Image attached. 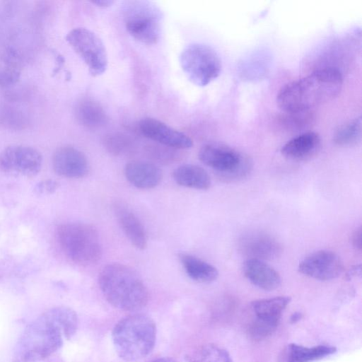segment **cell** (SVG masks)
Segmentation results:
<instances>
[{
    "mask_svg": "<svg viewBox=\"0 0 362 362\" xmlns=\"http://www.w3.org/2000/svg\"><path fill=\"white\" fill-rule=\"evenodd\" d=\"M124 175L134 187L148 189L156 187L162 180L161 170L148 161L134 160L125 165Z\"/></svg>",
    "mask_w": 362,
    "mask_h": 362,
    "instance_id": "e0dca14e",
    "label": "cell"
},
{
    "mask_svg": "<svg viewBox=\"0 0 362 362\" xmlns=\"http://www.w3.org/2000/svg\"><path fill=\"white\" fill-rule=\"evenodd\" d=\"M52 167L59 176L79 179L88 173L89 163L86 155L70 146L58 148L52 156Z\"/></svg>",
    "mask_w": 362,
    "mask_h": 362,
    "instance_id": "5bb4252c",
    "label": "cell"
},
{
    "mask_svg": "<svg viewBox=\"0 0 362 362\" xmlns=\"http://www.w3.org/2000/svg\"><path fill=\"white\" fill-rule=\"evenodd\" d=\"M351 241L354 247L358 250H361V228L359 227L353 233Z\"/></svg>",
    "mask_w": 362,
    "mask_h": 362,
    "instance_id": "4dcf8cb0",
    "label": "cell"
},
{
    "mask_svg": "<svg viewBox=\"0 0 362 362\" xmlns=\"http://www.w3.org/2000/svg\"><path fill=\"white\" fill-rule=\"evenodd\" d=\"M117 355L124 361L135 362L146 357L153 349L156 326L147 315L135 313L121 319L112 332Z\"/></svg>",
    "mask_w": 362,
    "mask_h": 362,
    "instance_id": "277c9868",
    "label": "cell"
},
{
    "mask_svg": "<svg viewBox=\"0 0 362 362\" xmlns=\"http://www.w3.org/2000/svg\"><path fill=\"white\" fill-rule=\"evenodd\" d=\"M93 4L100 8H106L110 6L114 1L112 0H96L90 1Z\"/></svg>",
    "mask_w": 362,
    "mask_h": 362,
    "instance_id": "d6a6232c",
    "label": "cell"
},
{
    "mask_svg": "<svg viewBox=\"0 0 362 362\" xmlns=\"http://www.w3.org/2000/svg\"><path fill=\"white\" fill-rule=\"evenodd\" d=\"M150 362H177V361L170 357H159V358H155V359L151 361Z\"/></svg>",
    "mask_w": 362,
    "mask_h": 362,
    "instance_id": "836d02e7",
    "label": "cell"
},
{
    "mask_svg": "<svg viewBox=\"0 0 362 362\" xmlns=\"http://www.w3.org/2000/svg\"><path fill=\"white\" fill-rule=\"evenodd\" d=\"M342 83L339 70L320 69L286 84L277 94L276 103L283 112L312 110L337 96Z\"/></svg>",
    "mask_w": 362,
    "mask_h": 362,
    "instance_id": "7a4b0ae2",
    "label": "cell"
},
{
    "mask_svg": "<svg viewBox=\"0 0 362 362\" xmlns=\"http://www.w3.org/2000/svg\"><path fill=\"white\" fill-rule=\"evenodd\" d=\"M291 300L289 296H276L252 301L250 306L254 319L248 328L250 337L262 339L272 334Z\"/></svg>",
    "mask_w": 362,
    "mask_h": 362,
    "instance_id": "30bf717a",
    "label": "cell"
},
{
    "mask_svg": "<svg viewBox=\"0 0 362 362\" xmlns=\"http://www.w3.org/2000/svg\"><path fill=\"white\" fill-rule=\"evenodd\" d=\"M361 136V118L358 117L341 125L334 132L333 141L340 146L356 144Z\"/></svg>",
    "mask_w": 362,
    "mask_h": 362,
    "instance_id": "cb8c5ba5",
    "label": "cell"
},
{
    "mask_svg": "<svg viewBox=\"0 0 362 362\" xmlns=\"http://www.w3.org/2000/svg\"><path fill=\"white\" fill-rule=\"evenodd\" d=\"M59 186V182L54 180H44L36 185L35 192L38 194H52L57 191Z\"/></svg>",
    "mask_w": 362,
    "mask_h": 362,
    "instance_id": "f546056e",
    "label": "cell"
},
{
    "mask_svg": "<svg viewBox=\"0 0 362 362\" xmlns=\"http://www.w3.org/2000/svg\"><path fill=\"white\" fill-rule=\"evenodd\" d=\"M172 175L175 182L182 187L200 190H206L211 187L209 175L197 165H182L173 170Z\"/></svg>",
    "mask_w": 362,
    "mask_h": 362,
    "instance_id": "7402d4cb",
    "label": "cell"
},
{
    "mask_svg": "<svg viewBox=\"0 0 362 362\" xmlns=\"http://www.w3.org/2000/svg\"><path fill=\"white\" fill-rule=\"evenodd\" d=\"M42 156L35 148L26 145H10L0 152V169L18 176L32 177L42 168Z\"/></svg>",
    "mask_w": 362,
    "mask_h": 362,
    "instance_id": "8fae6325",
    "label": "cell"
},
{
    "mask_svg": "<svg viewBox=\"0 0 362 362\" xmlns=\"http://www.w3.org/2000/svg\"><path fill=\"white\" fill-rule=\"evenodd\" d=\"M182 69L195 85L205 86L221 74V61L210 46L193 43L187 46L180 57Z\"/></svg>",
    "mask_w": 362,
    "mask_h": 362,
    "instance_id": "52a82bcc",
    "label": "cell"
},
{
    "mask_svg": "<svg viewBox=\"0 0 362 362\" xmlns=\"http://www.w3.org/2000/svg\"><path fill=\"white\" fill-rule=\"evenodd\" d=\"M245 276L255 286L264 290L274 291L281 284L278 272L263 260L247 259L243 266Z\"/></svg>",
    "mask_w": 362,
    "mask_h": 362,
    "instance_id": "ac0fdd59",
    "label": "cell"
},
{
    "mask_svg": "<svg viewBox=\"0 0 362 362\" xmlns=\"http://www.w3.org/2000/svg\"><path fill=\"white\" fill-rule=\"evenodd\" d=\"M300 317H301V314L298 313H296L291 317V320L292 322H297L298 320H300Z\"/></svg>",
    "mask_w": 362,
    "mask_h": 362,
    "instance_id": "e575fe53",
    "label": "cell"
},
{
    "mask_svg": "<svg viewBox=\"0 0 362 362\" xmlns=\"http://www.w3.org/2000/svg\"><path fill=\"white\" fill-rule=\"evenodd\" d=\"M240 250L252 259H273L281 252L280 243L272 236L262 232H250L240 240Z\"/></svg>",
    "mask_w": 362,
    "mask_h": 362,
    "instance_id": "9a60e30c",
    "label": "cell"
},
{
    "mask_svg": "<svg viewBox=\"0 0 362 362\" xmlns=\"http://www.w3.org/2000/svg\"><path fill=\"white\" fill-rule=\"evenodd\" d=\"M124 21L127 31L135 40L146 45H154L159 40L162 14L153 3L128 2L124 8Z\"/></svg>",
    "mask_w": 362,
    "mask_h": 362,
    "instance_id": "8992f818",
    "label": "cell"
},
{
    "mask_svg": "<svg viewBox=\"0 0 362 362\" xmlns=\"http://www.w3.org/2000/svg\"><path fill=\"white\" fill-rule=\"evenodd\" d=\"M75 116L78 122L90 129H97L104 127L108 120L103 106L92 98L80 100L75 107Z\"/></svg>",
    "mask_w": 362,
    "mask_h": 362,
    "instance_id": "44dd1931",
    "label": "cell"
},
{
    "mask_svg": "<svg viewBox=\"0 0 362 362\" xmlns=\"http://www.w3.org/2000/svg\"><path fill=\"white\" fill-rule=\"evenodd\" d=\"M189 362H233V360L225 349L209 344L197 349L190 357Z\"/></svg>",
    "mask_w": 362,
    "mask_h": 362,
    "instance_id": "d4e9b609",
    "label": "cell"
},
{
    "mask_svg": "<svg viewBox=\"0 0 362 362\" xmlns=\"http://www.w3.org/2000/svg\"><path fill=\"white\" fill-rule=\"evenodd\" d=\"M334 346L318 345L312 347L296 344L286 345L280 352L278 362H313L334 354Z\"/></svg>",
    "mask_w": 362,
    "mask_h": 362,
    "instance_id": "ffe728a7",
    "label": "cell"
},
{
    "mask_svg": "<svg viewBox=\"0 0 362 362\" xmlns=\"http://www.w3.org/2000/svg\"><path fill=\"white\" fill-rule=\"evenodd\" d=\"M56 238L63 253L76 264L91 265L101 258L103 249L99 233L89 223L60 224L56 229Z\"/></svg>",
    "mask_w": 362,
    "mask_h": 362,
    "instance_id": "5b68a950",
    "label": "cell"
},
{
    "mask_svg": "<svg viewBox=\"0 0 362 362\" xmlns=\"http://www.w3.org/2000/svg\"><path fill=\"white\" fill-rule=\"evenodd\" d=\"M199 159L218 173L226 181H234L245 177L250 171L251 162L228 146L208 144L199 151Z\"/></svg>",
    "mask_w": 362,
    "mask_h": 362,
    "instance_id": "ba28073f",
    "label": "cell"
},
{
    "mask_svg": "<svg viewBox=\"0 0 362 362\" xmlns=\"http://www.w3.org/2000/svg\"><path fill=\"white\" fill-rule=\"evenodd\" d=\"M20 72L17 69H0V87L12 85L18 81Z\"/></svg>",
    "mask_w": 362,
    "mask_h": 362,
    "instance_id": "f1b7e54d",
    "label": "cell"
},
{
    "mask_svg": "<svg viewBox=\"0 0 362 362\" xmlns=\"http://www.w3.org/2000/svg\"><path fill=\"white\" fill-rule=\"evenodd\" d=\"M313 119L312 110L284 112L279 118L280 124L286 129L298 130L308 126Z\"/></svg>",
    "mask_w": 362,
    "mask_h": 362,
    "instance_id": "484cf974",
    "label": "cell"
},
{
    "mask_svg": "<svg viewBox=\"0 0 362 362\" xmlns=\"http://www.w3.org/2000/svg\"><path fill=\"white\" fill-rule=\"evenodd\" d=\"M320 135L315 132H303L289 141L281 148V153L291 160H305L314 156L320 147Z\"/></svg>",
    "mask_w": 362,
    "mask_h": 362,
    "instance_id": "d6986e66",
    "label": "cell"
},
{
    "mask_svg": "<svg viewBox=\"0 0 362 362\" xmlns=\"http://www.w3.org/2000/svg\"><path fill=\"white\" fill-rule=\"evenodd\" d=\"M105 148L115 156L128 153L132 149V141L125 135L113 134L107 136L104 140Z\"/></svg>",
    "mask_w": 362,
    "mask_h": 362,
    "instance_id": "4316f807",
    "label": "cell"
},
{
    "mask_svg": "<svg viewBox=\"0 0 362 362\" xmlns=\"http://www.w3.org/2000/svg\"><path fill=\"white\" fill-rule=\"evenodd\" d=\"M146 151L150 158L160 163H173L180 156L178 149L158 144L157 145L149 146Z\"/></svg>",
    "mask_w": 362,
    "mask_h": 362,
    "instance_id": "83f0119b",
    "label": "cell"
},
{
    "mask_svg": "<svg viewBox=\"0 0 362 362\" xmlns=\"http://www.w3.org/2000/svg\"><path fill=\"white\" fill-rule=\"evenodd\" d=\"M341 258L330 250H319L310 254L300 261L298 271L310 278L327 281L338 277L343 272Z\"/></svg>",
    "mask_w": 362,
    "mask_h": 362,
    "instance_id": "7c38bea8",
    "label": "cell"
},
{
    "mask_svg": "<svg viewBox=\"0 0 362 362\" xmlns=\"http://www.w3.org/2000/svg\"><path fill=\"white\" fill-rule=\"evenodd\" d=\"M66 40L88 67L90 74L98 76L107 67V54L100 38L85 28H76L68 33Z\"/></svg>",
    "mask_w": 362,
    "mask_h": 362,
    "instance_id": "9c48e42d",
    "label": "cell"
},
{
    "mask_svg": "<svg viewBox=\"0 0 362 362\" xmlns=\"http://www.w3.org/2000/svg\"><path fill=\"white\" fill-rule=\"evenodd\" d=\"M77 314L57 306L45 312L25 328L13 353V362H38L52 355L77 331Z\"/></svg>",
    "mask_w": 362,
    "mask_h": 362,
    "instance_id": "6da1fadb",
    "label": "cell"
},
{
    "mask_svg": "<svg viewBox=\"0 0 362 362\" xmlns=\"http://www.w3.org/2000/svg\"><path fill=\"white\" fill-rule=\"evenodd\" d=\"M179 259L187 276L199 283H210L218 276L217 269L206 261L190 254L181 252Z\"/></svg>",
    "mask_w": 362,
    "mask_h": 362,
    "instance_id": "603a6c76",
    "label": "cell"
},
{
    "mask_svg": "<svg viewBox=\"0 0 362 362\" xmlns=\"http://www.w3.org/2000/svg\"><path fill=\"white\" fill-rule=\"evenodd\" d=\"M141 134L158 144L183 150L193 146L192 140L185 134L155 118L146 117L139 124Z\"/></svg>",
    "mask_w": 362,
    "mask_h": 362,
    "instance_id": "4fadbf2b",
    "label": "cell"
},
{
    "mask_svg": "<svg viewBox=\"0 0 362 362\" xmlns=\"http://www.w3.org/2000/svg\"><path fill=\"white\" fill-rule=\"evenodd\" d=\"M113 211L120 228L132 245L138 250H145L148 238L139 218L122 202H115Z\"/></svg>",
    "mask_w": 362,
    "mask_h": 362,
    "instance_id": "2e32d148",
    "label": "cell"
},
{
    "mask_svg": "<svg viewBox=\"0 0 362 362\" xmlns=\"http://www.w3.org/2000/svg\"><path fill=\"white\" fill-rule=\"evenodd\" d=\"M98 284L106 300L113 307L125 311H137L148 302V291L132 269L120 263L103 267Z\"/></svg>",
    "mask_w": 362,
    "mask_h": 362,
    "instance_id": "3957f363",
    "label": "cell"
},
{
    "mask_svg": "<svg viewBox=\"0 0 362 362\" xmlns=\"http://www.w3.org/2000/svg\"><path fill=\"white\" fill-rule=\"evenodd\" d=\"M361 274V265H355L351 267L346 274V278L347 279H351L353 277L356 276L357 275H360Z\"/></svg>",
    "mask_w": 362,
    "mask_h": 362,
    "instance_id": "1f68e13d",
    "label": "cell"
}]
</instances>
